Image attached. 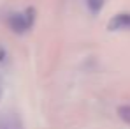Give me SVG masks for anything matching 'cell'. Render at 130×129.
<instances>
[{"label":"cell","instance_id":"6da1fadb","mask_svg":"<svg viewBox=\"0 0 130 129\" xmlns=\"http://www.w3.org/2000/svg\"><path fill=\"white\" fill-rule=\"evenodd\" d=\"M28 14H30V11L28 13H18V14H12L11 18H9V25H11V28L14 30V32H18V34H23V32H26L28 28H30V25H32V18H28Z\"/></svg>","mask_w":130,"mask_h":129},{"label":"cell","instance_id":"7a4b0ae2","mask_svg":"<svg viewBox=\"0 0 130 129\" xmlns=\"http://www.w3.org/2000/svg\"><path fill=\"white\" fill-rule=\"evenodd\" d=\"M109 30H130V13L114 16L109 21Z\"/></svg>","mask_w":130,"mask_h":129},{"label":"cell","instance_id":"3957f363","mask_svg":"<svg viewBox=\"0 0 130 129\" xmlns=\"http://www.w3.org/2000/svg\"><path fill=\"white\" fill-rule=\"evenodd\" d=\"M0 129H21L20 122L12 117H4L0 119Z\"/></svg>","mask_w":130,"mask_h":129},{"label":"cell","instance_id":"277c9868","mask_svg":"<svg viewBox=\"0 0 130 129\" xmlns=\"http://www.w3.org/2000/svg\"><path fill=\"white\" fill-rule=\"evenodd\" d=\"M118 115H120V119L125 124L130 126V104H121V106L118 108Z\"/></svg>","mask_w":130,"mask_h":129},{"label":"cell","instance_id":"5b68a950","mask_svg":"<svg viewBox=\"0 0 130 129\" xmlns=\"http://www.w3.org/2000/svg\"><path fill=\"white\" fill-rule=\"evenodd\" d=\"M86 5H88V9H90L93 14H97V13L102 9V5H104V0H86Z\"/></svg>","mask_w":130,"mask_h":129},{"label":"cell","instance_id":"8992f818","mask_svg":"<svg viewBox=\"0 0 130 129\" xmlns=\"http://www.w3.org/2000/svg\"><path fill=\"white\" fill-rule=\"evenodd\" d=\"M5 60H7V51L4 46H0V64H4Z\"/></svg>","mask_w":130,"mask_h":129},{"label":"cell","instance_id":"52a82bcc","mask_svg":"<svg viewBox=\"0 0 130 129\" xmlns=\"http://www.w3.org/2000/svg\"><path fill=\"white\" fill-rule=\"evenodd\" d=\"M0 94H2V87H0Z\"/></svg>","mask_w":130,"mask_h":129}]
</instances>
